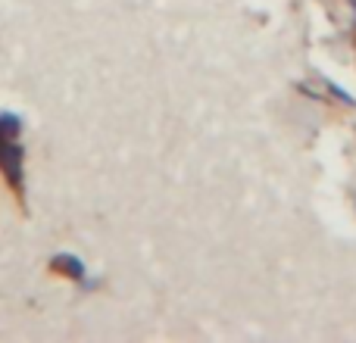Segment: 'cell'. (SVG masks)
Listing matches in <instances>:
<instances>
[{"mask_svg":"<svg viewBox=\"0 0 356 343\" xmlns=\"http://www.w3.org/2000/svg\"><path fill=\"white\" fill-rule=\"evenodd\" d=\"M325 87H328V91H332V94H334V97H338V100H344L347 106H353V103H356V100L350 97V94H347L344 87H341V85H334V81H325Z\"/></svg>","mask_w":356,"mask_h":343,"instance_id":"cell-1","label":"cell"}]
</instances>
